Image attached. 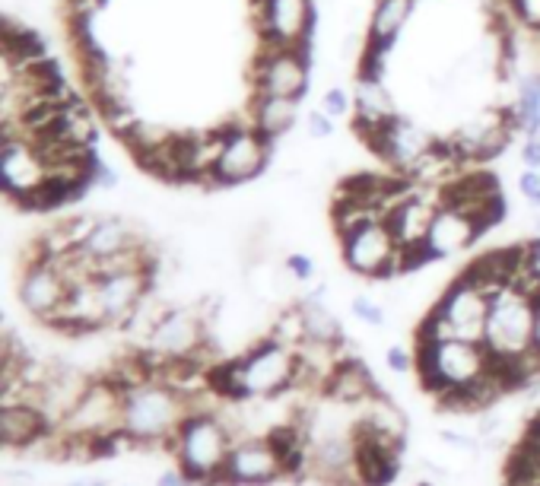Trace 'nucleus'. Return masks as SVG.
<instances>
[{
  "mask_svg": "<svg viewBox=\"0 0 540 486\" xmlns=\"http://www.w3.org/2000/svg\"><path fill=\"white\" fill-rule=\"evenodd\" d=\"M118 429H122V388L115 378H102V382H89L83 398L54 432H61L68 442L89 446L95 458V446L115 436Z\"/></svg>",
  "mask_w": 540,
  "mask_h": 486,
  "instance_id": "6",
  "label": "nucleus"
},
{
  "mask_svg": "<svg viewBox=\"0 0 540 486\" xmlns=\"http://www.w3.org/2000/svg\"><path fill=\"white\" fill-rule=\"evenodd\" d=\"M299 118V99H286V95H255L251 105V122L255 130L264 134L267 140H280L296 128Z\"/></svg>",
  "mask_w": 540,
  "mask_h": 486,
  "instance_id": "21",
  "label": "nucleus"
},
{
  "mask_svg": "<svg viewBox=\"0 0 540 486\" xmlns=\"http://www.w3.org/2000/svg\"><path fill=\"white\" fill-rule=\"evenodd\" d=\"M480 226L473 216L461 213L454 207H439L436 216H432V226L426 232V251H429L432 261H446V257H454L461 251H467L473 242L480 238Z\"/></svg>",
  "mask_w": 540,
  "mask_h": 486,
  "instance_id": "15",
  "label": "nucleus"
},
{
  "mask_svg": "<svg viewBox=\"0 0 540 486\" xmlns=\"http://www.w3.org/2000/svg\"><path fill=\"white\" fill-rule=\"evenodd\" d=\"M413 4L417 0H375V10H372L369 35L378 41H392L398 39V32L404 29V22L410 20Z\"/></svg>",
  "mask_w": 540,
  "mask_h": 486,
  "instance_id": "22",
  "label": "nucleus"
},
{
  "mask_svg": "<svg viewBox=\"0 0 540 486\" xmlns=\"http://www.w3.org/2000/svg\"><path fill=\"white\" fill-rule=\"evenodd\" d=\"M305 130H309L315 140H328V137H334V118L328 115L324 108H315V112L305 115Z\"/></svg>",
  "mask_w": 540,
  "mask_h": 486,
  "instance_id": "27",
  "label": "nucleus"
},
{
  "mask_svg": "<svg viewBox=\"0 0 540 486\" xmlns=\"http://www.w3.org/2000/svg\"><path fill=\"white\" fill-rule=\"evenodd\" d=\"M518 191L531 207H540V172L537 169H525L518 178Z\"/></svg>",
  "mask_w": 540,
  "mask_h": 486,
  "instance_id": "30",
  "label": "nucleus"
},
{
  "mask_svg": "<svg viewBox=\"0 0 540 486\" xmlns=\"http://www.w3.org/2000/svg\"><path fill=\"white\" fill-rule=\"evenodd\" d=\"M521 162H525L527 169L540 172V137H527L525 147H521Z\"/></svg>",
  "mask_w": 540,
  "mask_h": 486,
  "instance_id": "33",
  "label": "nucleus"
},
{
  "mask_svg": "<svg viewBox=\"0 0 540 486\" xmlns=\"http://www.w3.org/2000/svg\"><path fill=\"white\" fill-rule=\"evenodd\" d=\"M508 7L527 29L540 32V0H508Z\"/></svg>",
  "mask_w": 540,
  "mask_h": 486,
  "instance_id": "29",
  "label": "nucleus"
},
{
  "mask_svg": "<svg viewBox=\"0 0 540 486\" xmlns=\"http://www.w3.org/2000/svg\"><path fill=\"white\" fill-rule=\"evenodd\" d=\"M350 311L363 324H369V328H382V324H385V318H388L385 309H382V302H375V299H369V296H353Z\"/></svg>",
  "mask_w": 540,
  "mask_h": 486,
  "instance_id": "24",
  "label": "nucleus"
},
{
  "mask_svg": "<svg viewBox=\"0 0 540 486\" xmlns=\"http://www.w3.org/2000/svg\"><path fill=\"white\" fill-rule=\"evenodd\" d=\"M486 315H490V292L461 274L436 302L432 315L419 328V344L432 340H477L483 344Z\"/></svg>",
  "mask_w": 540,
  "mask_h": 486,
  "instance_id": "4",
  "label": "nucleus"
},
{
  "mask_svg": "<svg viewBox=\"0 0 540 486\" xmlns=\"http://www.w3.org/2000/svg\"><path fill=\"white\" fill-rule=\"evenodd\" d=\"M156 486H188V477H184L182 471H169V473H162L159 480H156Z\"/></svg>",
  "mask_w": 540,
  "mask_h": 486,
  "instance_id": "35",
  "label": "nucleus"
},
{
  "mask_svg": "<svg viewBox=\"0 0 540 486\" xmlns=\"http://www.w3.org/2000/svg\"><path fill=\"white\" fill-rule=\"evenodd\" d=\"M286 477V461L277 442L264 436H238L232 442L230 461L223 471V486H270L274 480Z\"/></svg>",
  "mask_w": 540,
  "mask_h": 486,
  "instance_id": "9",
  "label": "nucleus"
},
{
  "mask_svg": "<svg viewBox=\"0 0 540 486\" xmlns=\"http://www.w3.org/2000/svg\"><path fill=\"white\" fill-rule=\"evenodd\" d=\"M95 292H99L105 324L122 328L137 305L153 292V270H118V274L95 277Z\"/></svg>",
  "mask_w": 540,
  "mask_h": 486,
  "instance_id": "14",
  "label": "nucleus"
},
{
  "mask_svg": "<svg viewBox=\"0 0 540 486\" xmlns=\"http://www.w3.org/2000/svg\"><path fill=\"white\" fill-rule=\"evenodd\" d=\"M353 105H356V118H353V134L359 140H365L369 134H375L378 128L392 124L400 115L394 108V99L388 93L385 80H369V76H356L353 86Z\"/></svg>",
  "mask_w": 540,
  "mask_h": 486,
  "instance_id": "16",
  "label": "nucleus"
},
{
  "mask_svg": "<svg viewBox=\"0 0 540 486\" xmlns=\"http://www.w3.org/2000/svg\"><path fill=\"white\" fill-rule=\"evenodd\" d=\"M531 353L540 359V302L534 305V334H531Z\"/></svg>",
  "mask_w": 540,
  "mask_h": 486,
  "instance_id": "36",
  "label": "nucleus"
},
{
  "mask_svg": "<svg viewBox=\"0 0 540 486\" xmlns=\"http://www.w3.org/2000/svg\"><path fill=\"white\" fill-rule=\"evenodd\" d=\"M363 143L375 156H382L385 162H392L398 172L413 176V172L419 169V162L436 149L439 137H432L429 130L419 128L417 122H407L404 115H398L392 124H385V128H378L375 134L365 137Z\"/></svg>",
  "mask_w": 540,
  "mask_h": 486,
  "instance_id": "12",
  "label": "nucleus"
},
{
  "mask_svg": "<svg viewBox=\"0 0 540 486\" xmlns=\"http://www.w3.org/2000/svg\"><path fill=\"white\" fill-rule=\"evenodd\" d=\"M350 105H353V102H350V95H346V89H340V86H328V89H324L321 108L331 118L346 115V112H350Z\"/></svg>",
  "mask_w": 540,
  "mask_h": 486,
  "instance_id": "28",
  "label": "nucleus"
},
{
  "mask_svg": "<svg viewBox=\"0 0 540 486\" xmlns=\"http://www.w3.org/2000/svg\"><path fill=\"white\" fill-rule=\"evenodd\" d=\"M188 413L182 388L159 375L122 388V432L134 439V446H169Z\"/></svg>",
  "mask_w": 540,
  "mask_h": 486,
  "instance_id": "2",
  "label": "nucleus"
},
{
  "mask_svg": "<svg viewBox=\"0 0 540 486\" xmlns=\"http://www.w3.org/2000/svg\"><path fill=\"white\" fill-rule=\"evenodd\" d=\"M68 292H70V284L58 264L45 261V257H32V261H29L26 274H22L20 280V302L29 315L48 324L64 305Z\"/></svg>",
  "mask_w": 540,
  "mask_h": 486,
  "instance_id": "13",
  "label": "nucleus"
},
{
  "mask_svg": "<svg viewBox=\"0 0 540 486\" xmlns=\"http://www.w3.org/2000/svg\"><path fill=\"white\" fill-rule=\"evenodd\" d=\"M210 382L230 400H270L296 388L299 353L264 334L242 356L220 365Z\"/></svg>",
  "mask_w": 540,
  "mask_h": 486,
  "instance_id": "1",
  "label": "nucleus"
},
{
  "mask_svg": "<svg viewBox=\"0 0 540 486\" xmlns=\"http://www.w3.org/2000/svg\"><path fill=\"white\" fill-rule=\"evenodd\" d=\"M232 442H236V429L226 419H220L213 410H191L169 448L191 486H210L223 480Z\"/></svg>",
  "mask_w": 540,
  "mask_h": 486,
  "instance_id": "3",
  "label": "nucleus"
},
{
  "mask_svg": "<svg viewBox=\"0 0 540 486\" xmlns=\"http://www.w3.org/2000/svg\"><path fill=\"white\" fill-rule=\"evenodd\" d=\"M439 207L442 201H436V197L426 194L423 188H417L410 197H404V201L388 213V226H392L400 248H419V245L426 242V232H429L432 216H436Z\"/></svg>",
  "mask_w": 540,
  "mask_h": 486,
  "instance_id": "17",
  "label": "nucleus"
},
{
  "mask_svg": "<svg viewBox=\"0 0 540 486\" xmlns=\"http://www.w3.org/2000/svg\"><path fill=\"white\" fill-rule=\"evenodd\" d=\"M68 486H105V480H93V483H83V480H76V483H68Z\"/></svg>",
  "mask_w": 540,
  "mask_h": 486,
  "instance_id": "37",
  "label": "nucleus"
},
{
  "mask_svg": "<svg viewBox=\"0 0 540 486\" xmlns=\"http://www.w3.org/2000/svg\"><path fill=\"white\" fill-rule=\"evenodd\" d=\"M534 302L521 286H502L490 296V315L483 328V346L496 365L518 363L531 353Z\"/></svg>",
  "mask_w": 540,
  "mask_h": 486,
  "instance_id": "5",
  "label": "nucleus"
},
{
  "mask_svg": "<svg viewBox=\"0 0 540 486\" xmlns=\"http://www.w3.org/2000/svg\"><path fill=\"white\" fill-rule=\"evenodd\" d=\"M284 267L286 274H290V280H296V284H309V280L315 277V261H311L309 255H302V251H292L284 261Z\"/></svg>",
  "mask_w": 540,
  "mask_h": 486,
  "instance_id": "26",
  "label": "nucleus"
},
{
  "mask_svg": "<svg viewBox=\"0 0 540 486\" xmlns=\"http://www.w3.org/2000/svg\"><path fill=\"white\" fill-rule=\"evenodd\" d=\"M518 115L527 112H540V74H527L518 83Z\"/></svg>",
  "mask_w": 540,
  "mask_h": 486,
  "instance_id": "25",
  "label": "nucleus"
},
{
  "mask_svg": "<svg viewBox=\"0 0 540 486\" xmlns=\"http://www.w3.org/2000/svg\"><path fill=\"white\" fill-rule=\"evenodd\" d=\"M302 321H305V340H315V344H334L338 346L344 340V328H340L338 315L324 302H302Z\"/></svg>",
  "mask_w": 540,
  "mask_h": 486,
  "instance_id": "23",
  "label": "nucleus"
},
{
  "mask_svg": "<svg viewBox=\"0 0 540 486\" xmlns=\"http://www.w3.org/2000/svg\"><path fill=\"white\" fill-rule=\"evenodd\" d=\"M385 363H388V369H392V372H407L413 363H417V356H410L404 346H392V350L385 353Z\"/></svg>",
  "mask_w": 540,
  "mask_h": 486,
  "instance_id": "31",
  "label": "nucleus"
},
{
  "mask_svg": "<svg viewBox=\"0 0 540 486\" xmlns=\"http://www.w3.org/2000/svg\"><path fill=\"white\" fill-rule=\"evenodd\" d=\"M261 48H309L315 10L311 0H255Z\"/></svg>",
  "mask_w": 540,
  "mask_h": 486,
  "instance_id": "10",
  "label": "nucleus"
},
{
  "mask_svg": "<svg viewBox=\"0 0 540 486\" xmlns=\"http://www.w3.org/2000/svg\"><path fill=\"white\" fill-rule=\"evenodd\" d=\"M439 439L446 442V446H452V448H464V452H477V448H480L477 439H471V436H461V432H452V429H442Z\"/></svg>",
  "mask_w": 540,
  "mask_h": 486,
  "instance_id": "32",
  "label": "nucleus"
},
{
  "mask_svg": "<svg viewBox=\"0 0 540 486\" xmlns=\"http://www.w3.org/2000/svg\"><path fill=\"white\" fill-rule=\"evenodd\" d=\"M147 242L137 226H130L122 216H99L95 230L89 232V238L80 245V255L89 257V261H105V257H118L124 251H134L137 245Z\"/></svg>",
  "mask_w": 540,
  "mask_h": 486,
  "instance_id": "19",
  "label": "nucleus"
},
{
  "mask_svg": "<svg viewBox=\"0 0 540 486\" xmlns=\"http://www.w3.org/2000/svg\"><path fill=\"white\" fill-rule=\"evenodd\" d=\"M309 48H261L255 64L257 95H309Z\"/></svg>",
  "mask_w": 540,
  "mask_h": 486,
  "instance_id": "11",
  "label": "nucleus"
},
{
  "mask_svg": "<svg viewBox=\"0 0 540 486\" xmlns=\"http://www.w3.org/2000/svg\"><path fill=\"white\" fill-rule=\"evenodd\" d=\"M223 134V153L213 166V188H236L264 172L270 162L274 143L264 134H257L255 124H226L220 128Z\"/></svg>",
  "mask_w": 540,
  "mask_h": 486,
  "instance_id": "8",
  "label": "nucleus"
},
{
  "mask_svg": "<svg viewBox=\"0 0 540 486\" xmlns=\"http://www.w3.org/2000/svg\"><path fill=\"white\" fill-rule=\"evenodd\" d=\"M51 432L45 413L32 404H7L0 407V439L7 452H32Z\"/></svg>",
  "mask_w": 540,
  "mask_h": 486,
  "instance_id": "18",
  "label": "nucleus"
},
{
  "mask_svg": "<svg viewBox=\"0 0 540 486\" xmlns=\"http://www.w3.org/2000/svg\"><path fill=\"white\" fill-rule=\"evenodd\" d=\"M93 184H99V188H118V172L112 169V166H105V162H99L95 166V178H93Z\"/></svg>",
  "mask_w": 540,
  "mask_h": 486,
  "instance_id": "34",
  "label": "nucleus"
},
{
  "mask_svg": "<svg viewBox=\"0 0 540 486\" xmlns=\"http://www.w3.org/2000/svg\"><path fill=\"white\" fill-rule=\"evenodd\" d=\"M344 248V261L353 274L369 280H392L404 274V257H400V245L394 238L388 220H372V223L359 226L356 232L340 238Z\"/></svg>",
  "mask_w": 540,
  "mask_h": 486,
  "instance_id": "7",
  "label": "nucleus"
},
{
  "mask_svg": "<svg viewBox=\"0 0 540 486\" xmlns=\"http://www.w3.org/2000/svg\"><path fill=\"white\" fill-rule=\"evenodd\" d=\"M372 394H378L375 382H372L369 369L353 356L340 359L338 369H334L331 375H328V382H324V398L340 400V404H346V407H359L363 400H369Z\"/></svg>",
  "mask_w": 540,
  "mask_h": 486,
  "instance_id": "20",
  "label": "nucleus"
}]
</instances>
